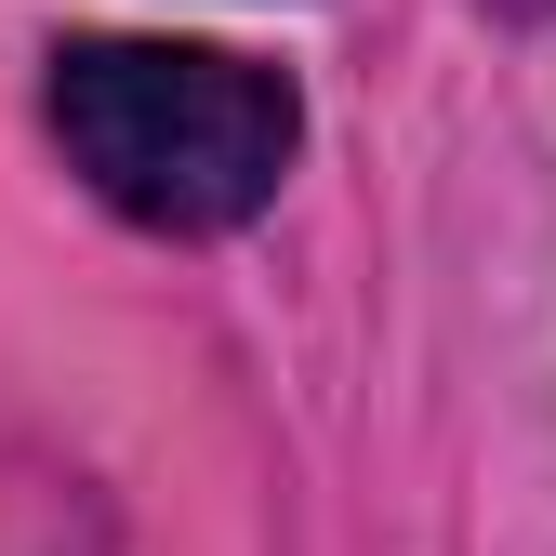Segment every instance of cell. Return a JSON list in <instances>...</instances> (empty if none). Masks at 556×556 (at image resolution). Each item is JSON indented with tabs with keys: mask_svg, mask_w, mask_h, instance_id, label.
<instances>
[{
	"mask_svg": "<svg viewBox=\"0 0 556 556\" xmlns=\"http://www.w3.org/2000/svg\"><path fill=\"white\" fill-rule=\"evenodd\" d=\"M517 14H530V0H517Z\"/></svg>",
	"mask_w": 556,
	"mask_h": 556,
	"instance_id": "7a4b0ae2",
	"label": "cell"
},
{
	"mask_svg": "<svg viewBox=\"0 0 556 556\" xmlns=\"http://www.w3.org/2000/svg\"><path fill=\"white\" fill-rule=\"evenodd\" d=\"M53 132L93 173L106 213L160 226V239H213L265 213L278 173L305 147V106L278 66L252 53H199V40H66L53 53Z\"/></svg>",
	"mask_w": 556,
	"mask_h": 556,
	"instance_id": "6da1fadb",
	"label": "cell"
}]
</instances>
